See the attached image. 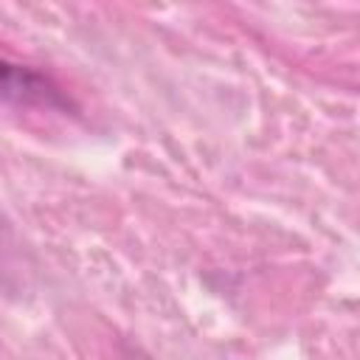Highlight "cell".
<instances>
[{"instance_id":"1","label":"cell","mask_w":360,"mask_h":360,"mask_svg":"<svg viewBox=\"0 0 360 360\" xmlns=\"http://www.w3.org/2000/svg\"><path fill=\"white\" fill-rule=\"evenodd\" d=\"M0 98L20 104H62L59 90L31 68L0 59Z\"/></svg>"}]
</instances>
